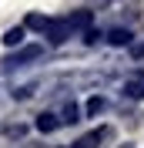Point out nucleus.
I'll return each instance as SVG.
<instances>
[{
  "mask_svg": "<svg viewBox=\"0 0 144 148\" xmlns=\"http://www.w3.org/2000/svg\"><path fill=\"white\" fill-rule=\"evenodd\" d=\"M44 30H47V37H50V44H64V40H67V34H71L67 20H50Z\"/></svg>",
  "mask_w": 144,
  "mask_h": 148,
  "instance_id": "f257e3e1",
  "label": "nucleus"
},
{
  "mask_svg": "<svg viewBox=\"0 0 144 148\" xmlns=\"http://www.w3.org/2000/svg\"><path fill=\"white\" fill-rule=\"evenodd\" d=\"M57 125H60V121H57V114H50V111H44V114H37V131H54Z\"/></svg>",
  "mask_w": 144,
  "mask_h": 148,
  "instance_id": "f03ea898",
  "label": "nucleus"
},
{
  "mask_svg": "<svg viewBox=\"0 0 144 148\" xmlns=\"http://www.w3.org/2000/svg\"><path fill=\"white\" fill-rule=\"evenodd\" d=\"M131 37H134L131 30H121V27H117V30H111V34H107V40H111L114 47H124V44H131Z\"/></svg>",
  "mask_w": 144,
  "mask_h": 148,
  "instance_id": "7ed1b4c3",
  "label": "nucleus"
},
{
  "mask_svg": "<svg viewBox=\"0 0 144 148\" xmlns=\"http://www.w3.org/2000/svg\"><path fill=\"white\" fill-rule=\"evenodd\" d=\"M124 94L134 98V101H141V98H144V81H127L124 84Z\"/></svg>",
  "mask_w": 144,
  "mask_h": 148,
  "instance_id": "20e7f679",
  "label": "nucleus"
},
{
  "mask_svg": "<svg viewBox=\"0 0 144 148\" xmlns=\"http://www.w3.org/2000/svg\"><path fill=\"white\" fill-rule=\"evenodd\" d=\"M87 24H90V14H87V10H77V14L67 17V27H87Z\"/></svg>",
  "mask_w": 144,
  "mask_h": 148,
  "instance_id": "39448f33",
  "label": "nucleus"
},
{
  "mask_svg": "<svg viewBox=\"0 0 144 148\" xmlns=\"http://www.w3.org/2000/svg\"><path fill=\"white\" fill-rule=\"evenodd\" d=\"M20 40H24V27H14V30L3 34V44H7V47H17Z\"/></svg>",
  "mask_w": 144,
  "mask_h": 148,
  "instance_id": "423d86ee",
  "label": "nucleus"
},
{
  "mask_svg": "<svg viewBox=\"0 0 144 148\" xmlns=\"http://www.w3.org/2000/svg\"><path fill=\"white\" fill-rule=\"evenodd\" d=\"M97 141H101V131H94V135H84L74 148H97Z\"/></svg>",
  "mask_w": 144,
  "mask_h": 148,
  "instance_id": "0eeeda50",
  "label": "nucleus"
},
{
  "mask_svg": "<svg viewBox=\"0 0 144 148\" xmlns=\"http://www.w3.org/2000/svg\"><path fill=\"white\" fill-rule=\"evenodd\" d=\"M101 108H104V98H90V101L84 104V111H87V114H97Z\"/></svg>",
  "mask_w": 144,
  "mask_h": 148,
  "instance_id": "6e6552de",
  "label": "nucleus"
},
{
  "mask_svg": "<svg viewBox=\"0 0 144 148\" xmlns=\"http://www.w3.org/2000/svg\"><path fill=\"white\" fill-rule=\"evenodd\" d=\"M77 118H81V111H77V104H67V108H64V121H71V125H74Z\"/></svg>",
  "mask_w": 144,
  "mask_h": 148,
  "instance_id": "1a4fd4ad",
  "label": "nucleus"
},
{
  "mask_svg": "<svg viewBox=\"0 0 144 148\" xmlns=\"http://www.w3.org/2000/svg\"><path fill=\"white\" fill-rule=\"evenodd\" d=\"M47 24H50V20H47V17H37V14H34V17H27V27H37V30H44Z\"/></svg>",
  "mask_w": 144,
  "mask_h": 148,
  "instance_id": "9d476101",
  "label": "nucleus"
},
{
  "mask_svg": "<svg viewBox=\"0 0 144 148\" xmlns=\"http://www.w3.org/2000/svg\"><path fill=\"white\" fill-rule=\"evenodd\" d=\"M134 57H144V44H137V47H134Z\"/></svg>",
  "mask_w": 144,
  "mask_h": 148,
  "instance_id": "9b49d317",
  "label": "nucleus"
}]
</instances>
